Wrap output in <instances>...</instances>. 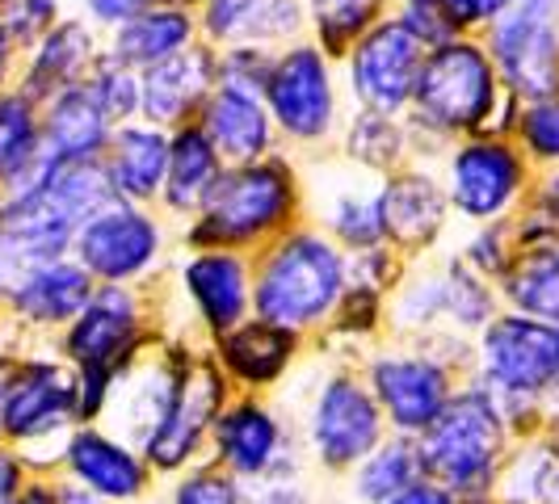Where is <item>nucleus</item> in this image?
Segmentation results:
<instances>
[{"label": "nucleus", "instance_id": "1", "mask_svg": "<svg viewBox=\"0 0 559 504\" xmlns=\"http://www.w3.org/2000/svg\"><path fill=\"white\" fill-rule=\"evenodd\" d=\"M518 101L504 93L492 56L479 34H454L447 43L429 47L420 63L408 131H413V160L429 165L442 160L454 140L501 131L509 135Z\"/></svg>", "mask_w": 559, "mask_h": 504}, {"label": "nucleus", "instance_id": "2", "mask_svg": "<svg viewBox=\"0 0 559 504\" xmlns=\"http://www.w3.org/2000/svg\"><path fill=\"white\" fill-rule=\"evenodd\" d=\"M308 219L304 168L295 156L274 152L249 165H227L190 224H181V249L257 252L282 231Z\"/></svg>", "mask_w": 559, "mask_h": 504}, {"label": "nucleus", "instance_id": "3", "mask_svg": "<svg viewBox=\"0 0 559 504\" xmlns=\"http://www.w3.org/2000/svg\"><path fill=\"white\" fill-rule=\"evenodd\" d=\"M349 286V252L316 224H295L252 252V315L295 336H324Z\"/></svg>", "mask_w": 559, "mask_h": 504}, {"label": "nucleus", "instance_id": "4", "mask_svg": "<svg viewBox=\"0 0 559 504\" xmlns=\"http://www.w3.org/2000/svg\"><path fill=\"white\" fill-rule=\"evenodd\" d=\"M467 379L497 395L513 437H534L559 399L556 324L501 308L472 340Z\"/></svg>", "mask_w": 559, "mask_h": 504}, {"label": "nucleus", "instance_id": "5", "mask_svg": "<svg viewBox=\"0 0 559 504\" xmlns=\"http://www.w3.org/2000/svg\"><path fill=\"white\" fill-rule=\"evenodd\" d=\"M513 429L504 420L497 395L479 387L476 379H463L450 395L442 417L417 437L425 479L442 483L459 501L497 492L501 467L513 449Z\"/></svg>", "mask_w": 559, "mask_h": 504}, {"label": "nucleus", "instance_id": "6", "mask_svg": "<svg viewBox=\"0 0 559 504\" xmlns=\"http://www.w3.org/2000/svg\"><path fill=\"white\" fill-rule=\"evenodd\" d=\"M81 424L76 370L59 353H4L0 358V442L13 446L34 471H51L59 446Z\"/></svg>", "mask_w": 559, "mask_h": 504}, {"label": "nucleus", "instance_id": "7", "mask_svg": "<svg viewBox=\"0 0 559 504\" xmlns=\"http://www.w3.org/2000/svg\"><path fill=\"white\" fill-rule=\"evenodd\" d=\"M383 408L366 387L354 362H333L311 383L299 412V449L311 467L329 476H349L370 449L388 437Z\"/></svg>", "mask_w": 559, "mask_h": 504}, {"label": "nucleus", "instance_id": "8", "mask_svg": "<svg viewBox=\"0 0 559 504\" xmlns=\"http://www.w3.org/2000/svg\"><path fill=\"white\" fill-rule=\"evenodd\" d=\"M261 101L274 118L278 140L308 152V156L320 152L324 143H336L341 127H345L341 68L311 38L286 43L274 51V68H270Z\"/></svg>", "mask_w": 559, "mask_h": 504}, {"label": "nucleus", "instance_id": "9", "mask_svg": "<svg viewBox=\"0 0 559 504\" xmlns=\"http://www.w3.org/2000/svg\"><path fill=\"white\" fill-rule=\"evenodd\" d=\"M165 340L156 324V299L147 286H118V281H97L93 299L84 311L56 336V353L72 365L76 374H106L118 379L127 365Z\"/></svg>", "mask_w": 559, "mask_h": 504}, {"label": "nucleus", "instance_id": "10", "mask_svg": "<svg viewBox=\"0 0 559 504\" xmlns=\"http://www.w3.org/2000/svg\"><path fill=\"white\" fill-rule=\"evenodd\" d=\"M438 172L450 215H459V224L467 227L513 219L534 185V165L526 152L501 131L454 140L438 160Z\"/></svg>", "mask_w": 559, "mask_h": 504}, {"label": "nucleus", "instance_id": "11", "mask_svg": "<svg viewBox=\"0 0 559 504\" xmlns=\"http://www.w3.org/2000/svg\"><path fill=\"white\" fill-rule=\"evenodd\" d=\"M227 399H231V383L224 379L219 362L211 358V345L190 340L165 412L140 442V454L156 471V479L181 476V471H190L194 463L206 458L211 429H215V417L224 412Z\"/></svg>", "mask_w": 559, "mask_h": 504}, {"label": "nucleus", "instance_id": "12", "mask_svg": "<svg viewBox=\"0 0 559 504\" xmlns=\"http://www.w3.org/2000/svg\"><path fill=\"white\" fill-rule=\"evenodd\" d=\"M366 387L374 395V404L383 408V420L392 433L404 437H420L433 420L442 417V408L450 404V395L459 392V383L467 379L463 365H454L450 358L433 353L420 340H388L379 349H370L362 362Z\"/></svg>", "mask_w": 559, "mask_h": 504}, {"label": "nucleus", "instance_id": "13", "mask_svg": "<svg viewBox=\"0 0 559 504\" xmlns=\"http://www.w3.org/2000/svg\"><path fill=\"white\" fill-rule=\"evenodd\" d=\"M173 252V231L156 206L135 202H106L93 211L76 231L72 256L88 269L93 281H118V286H147L160 278Z\"/></svg>", "mask_w": 559, "mask_h": 504}, {"label": "nucleus", "instance_id": "14", "mask_svg": "<svg viewBox=\"0 0 559 504\" xmlns=\"http://www.w3.org/2000/svg\"><path fill=\"white\" fill-rule=\"evenodd\" d=\"M479 38L513 101H543L559 93L556 0H513Z\"/></svg>", "mask_w": 559, "mask_h": 504}, {"label": "nucleus", "instance_id": "15", "mask_svg": "<svg viewBox=\"0 0 559 504\" xmlns=\"http://www.w3.org/2000/svg\"><path fill=\"white\" fill-rule=\"evenodd\" d=\"M425 51L429 47L395 13L374 22L345 56L336 59L349 106L374 113H408Z\"/></svg>", "mask_w": 559, "mask_h": 504}, {"label": "nucleus", "instance_id": "16", "mask_svg": "<svg viewBox=\"0 0 559 504\" xmlns=\"http://www.w3.org/2000/svg\"><path fill=\"white\" fill-rule=\"evenodd\" d=\"M308 224H316L345 252L388 244L383 240V177L354 168L345 156H308L304 160Z\"/></svg>", "mask_w": 559, "mask_h": 504}, {"label": "nucleus", "instance_id": "17", "mask_svg": "<svg viewBox=\"0 0 559 504\" xmlns=\"http://www.w3.org/2000/svg\"><path fill=\"white\" fill-rule=\"evenodd\" d=\"M206 458L215 467H224L227 476H236L240 483L274 476L290 463H308L278 408L265 395L245 392H231L224 412L215 417Z\"/></svg>", "mask_w": 559, "mask_h": 504}, {"label": "nucleus", "instance_id": "18", "mask_svg": "<svg viewBox=\"0 0 559 504\" xmlns=\"http://www.w3.org/2000/svg\"><path fill=\"white\" fill-rule=\"evenodd\" d=\"M177 295L202 345L252 320V252L181 249Z\"/></svg>", "mask_w": 559, "mask_h": 504}, {"label": "nucleus", "instance_id": "19", "mask_svg": "<svg viewBox=\"0 0 559 504\" xmlns=\"http://www.w3.org/2000/svg\"><path fill=\"white\" fill-rule=\"evenodd\" d=\"M59 479L84 488L88 496L106 504H135L152 496L156 471L147 467L135 442L114 433L102 420H81L68 442L59 446Z\"/></svg>", "mask_w": 559, "mask_h": 504}, {"label": "nucleus", "instance_id": "20", "mask_svg": "<svg viewBox=\"0 0 559 504\" xmlns=\"http://www.w3.org/2000/svg\"><path fill=\"white\" fill-rule=\"evenodd\" d=\"M450 231V202L438 165L408 160L383 177V240L404 261H420L442 249Z\"/></svg>", "mask_w": 559, "mask_h": 504}, {"label": "nucleus", "instance_id": "21", "mask_svg": "<svg viewBox=\"0 0 559 504\" xmlns=\"http://www.w3.org/2000/svg\"><path fill=\"white\" fill-rule=\"evenodd\" d=\"M93 290H97V281L88 278V269L81 261L76 256H59L51 265H38V269L9 281L4 311L13 315V324L22 333L59 336L84 311Z\"/></svg>", "mask_w": 559, "mask_h": 504}, {"label": "nucleus", "instance_id": "22", "mask_svg": "<svg viewBox=\"0 0 559 504\" xmlns=\"http://www.w3.org/2000/svg\"><path fill=\"white\" fill-rule=\"evenodd\" d=\"M198 34L219 47H270L308 38L304 0H198Z\"/></svg>", "mask_w": 559, "mask_h": 504}, {"label": "nucleus", "instance_id": "23", "mask_svg": "<svg viewBox=\"0 0 559 504\" xmlns=\"http://www.w3.org/2000/svg\"><path fill=\"white\" fill-rule=\"evenodd\" d=\"M308 340L295 333H286L278 324L265 320H245L231 333L211 340V358L219 362L224 379L231 383V392L245 395H265L282 387V379L295 370V358Z\"/></svg>", "mask_w": 559, "mask_h": 504}, {"label": "nucleus", "instance_id": "24", "mask_svg": "<svg viewBox=\"0 0 559 504\" xmlns=\"http://www.w3.org/2000/svg\"><path fill=\"white\" fill-rule=\"evenodd\" d=\"M102 51H106V34L102 29H93L84 17H59L29 51H22L17 88L43 106L63 88L84 84V76L93 72Z\"/></svg>", "mask_w": 559, "mask_h": 504}, {"label": "nucleus", "instance_id": "25", "mask_svg": "<svg viewBox=\"0 0 559 504\" xmlns=\"http://www.w3.org/2000/svg\"><path fill=\"white\" fill-rule=\"evenodd\" d=\"M211 88H215V47L198 38L181 56L140 72V118L152 127L177 131L194 122Z\"/></svg>", "mask_w": 559, "mask_h": 504}, {"label": "nucleus", "instance_id": "26", "mask_svg": "<svg viewBox=\"0 0 559 504\" xmlns=\"http://www.w3.org/2000/svg\"><path fill=\"white\" fill-rule=\"evenodd\" d=\"M194 122L202 127V135L215 143L224 165H249V160L282 152L274 118H270L265 101L257 93H240V88L215 84Z\"/></svg>", "mask_w": 559, "mask_h": 504}, {"label": "nucleus", "instance_id": "27", "mask_svg": "<svg viewBox=\"0 0 559 504\" xmlns=\"http://www.w3.org/2000/svg\"><path fill=\"white\" fill-rule=\"evenodd\" d=\"M168 143H173V131L152 127L143 118L114 127V140L102 156V168H106V181H110L118 202H135V206H156L160 202Z\"/></svg>", "mask_w": 559, "mask_h": 504}, {"label": "nucleus", "instance_id": "28", "mask_svg": "<svg viewBox=\"0 0 559 504\" xmlns=\"http://www.w3.org/2000/svg\"><path fill=\"white\" fill-rule=\"evenodd\" d=\"M114 140L110 113L97 106L88 84H72L43 101V156L56 165H88L102 160Z\"/></svg>", "mask_w": 559, "mask_h": 504}, {"label": "nucleus", "instance_id": "29", "mask_svg": "<svg viewBox=\"0 0 559 504\" xmlns=\"http://www.w3.org/2000/svg\"><path fill=\"white\" fill-rule=\"evenodd\" d=\"M224 156L215 152V143L202 135L198 122L177 127L173 143H168V168L156 211L165 215L168 224H190L202 211V202L211 197L215 181L224 177Z\"/></svg>", "mask_w": 559, "mask_h": 504}, {"label": "nucleus", "instance_id": "30", "mask_svg": "<svg viewBox=\"0 0 559 504\" xmlns=\"http://www.w3.org/2000/svg\"><path fill=\"white\" fill-rule=\"evenodd\" d=\"M198 38V13L190 4H143L131 22H122L118 29L106 34V56L118 63L147 72L165 59L181 56L186 47H194Z\"/></svg>", "mask_w": 559, "mask_h": 504}, {"label": "nucleus", "instance_id": "31", "mask_svg": "<svg viewBox=\"0 0 559 504\" xmlns=\"http://www.w3.org/2000/svg\"><path fill=\"white\" fill-rule=\"evenodd\" d=\"M336 156H345L354 168L388 177L395 168L413 160V131L404 113H374V110H349L345 127L336 135Z\"/></svg>", "mask_w": 559, "mask_h": 504}, {"label": "nucleus", "instance_id": "32", "mask_svg": "<svg viewBox=\"0 0 559 504\" xmlns=\"http://www.w3.org/2000/svg\"><path fill=\"white\" fill-rule=\"evenodd\" d=\"M501 308L534 315V320H559V240L518 249L513 265L497 281Z\"/></svg>", "mask_w": 559, "mask_h": 504}, {"label": "nucleus", "instance_id": "33", "mask_svg": "<svg viewBox=\"0 0 559 504\" xmlns=\"http://www.w3.org/2000/svg\"><path fill=\"white\" fill-rule=\"evenodd\" d=\"M345 479H349V496L358 504H388L404 488H413L417 479H425L417 437L388 433Z\"/></svg>", "mask_w": 559, "mask_h": 504}, {"label": "nucleus", "instance_id": "34", "mask_svg": "<svg viewBox=\"0 0 559 504\" xmlns=\"http://www.w3.org/2000/svg\"><path fill=\"white\" fill-rule=\"evenodd\" d=\"M501 504H559V454L551 442L534 437H518L497 479Z\"/></svg>", "mask_w": 559, "mask_h": 504}, {"label": "nucleus", "instance_id": "35", "mask_svg": "<svg viewBox=\"0 0 559 504\" xmlns=\"http://www.w3.org/2000/svg\"><path fill=\"white\" fill-rule=\"evenodd\" d=\"M388 13H392V0H304L308 38L333 59L345 56Z\"/></svg>", "mask_w": 559, "mask_h": 504}, {"label": "nucleus", "instance_id": "36", "mask_svg": "<svg viewBox=\"0 0 559 504\" xmlns=\"http://www.w3.org/2000/svg\"><path fill=\"white\" fill-rule=\"evenodd\" d=\"M43 156V106L17 84L0 88V185Z\"/></svg>", "mask_w": 559, "mask_h": 504}, {"label": "nucleus", "instance_id": "37", "mask_svg": "<svg viewBox=\"0 0 559 504\" xmlns=\"http://www.w3.org/2000/svg\"><path fill=\"white\" fill-rule=\"evenodd\" d=\"M509 140L526 152L534 172L559 165V93L543 101H518Z\"/></svg>", "mask_w": 559, "mask_h": 504}, {"label": "nucleus", "instance_id": "38", "mask_svg": "<svg viewBox=\"0 0 559 504\" xmlns=\"http://www.w3.org/2000/svg\"><path fill=\"white\" fill-rule=\"evenodd\" d=\"M513 231H518V249L559 240V165L534 172L531 194L513 215Z\"/></svg>", "mask_w": 559, "mask_h": 504}, {"label": "nucleus", "instance_id": "39", "mask_svg": "<svg viewBox=\"0 0 559 504\" xmlns=\"http://www.w3.org/2000/svg\"><path fill=\"white\" fill-rule=\"evenodd\" d=\"M84 84L97 97V106L110 113L114 127L140 118V72L135 68H127V63H118L114 56L102 51V59L93 63V72L84 76Z\"/></svg>", "mask_w": 559, "mask_h": 504}, {"label": "nucleus", "instance_id": "40", "mask_svg": "<svg viewBox=\"0 0 559 504\" xmlns=\"http://www.w3.org/2000/svg\"><path fill=\"white\" fill-rule=\"evenodd\" d=\"M454 252H459V261H463L467 269H476L479 278H488L492 286H497L504 269L513 265V256H518V231H513V219L467 227L463 244H459Z\"/></svg>", "mask_w": 559, "mask_h": 504}, {"label": "nucleus", "instance_id": "41", "mask_svg": "<svg viewBox=\"0 0 559 504\" xmlns=\"http://www.w3.org/2000/svg\"><path fill=\"white\" fill-rule=\"evenodd\" d=\"M165 504H245V483L215 467L211 458H202L190 471L168 479Z\"/></svg>", "mask_w": 559, "mask_h": 504}, {"label": "nucleus", "instance_id": "42", "mask_svg": "<svg viewBox=\"0 0 559 504\" xmlns=\"http://www.w3.org/2000/svg\"><path fill=\"white\" fill-rule=\"evenodd\" d=\"M63 17V0H0V29L17 51H29Z\"/></svg>", "mask_w": 559, "mask_h": 504}, {"label": "nucleus", "instance_id": "43", "mask_svg": "<svg viewBox=\"0 0 559 504\" xmlns=\"http://www.w3.org/2000/svg\"><path fill=\"white\" fill-rule=\"evenodd\" d=\"M274 68V51L270 47H219L215 51V84L240 88V93H265Z\"/></svg>", "mask_w": 559, "mask_h": 504}, {"label": "nucleus", "instance_id": "44", "mask_svg": "<svg viewBox=\"0 0 559 504\" xmlns=\"http://www.w3.org/2000/svg\"><path fill=\"white\" fill-rule=\"evenodd\" d=\"M245 504H316L308 479H304V463H290L274 476L245 483Z\"/></svg>", "mask_w": 559, "mask_h": 504}, {"label": "nucleus", "instance_id": "45", "mask_svg": "<svg viewBox=\"0 0 559 504\" xmlns=\"http://www.w3.org/2000/svg\"><path fill=\"white\" fill-rule=\"evenodd\" d=\"M454 34H484L513 0H438Z\"/></svg>", "mask_w": 559, "mask_h": 504}, {"label": "nucleus", "instance_id": "46", "mask_svg": "<svg viewBox=\"0 0 559 504\" xmlns=\"http://www.w3.org/2000/svg\"><path fill=\"white\" fill-rule=\"evenodd\" d=\"M143 4H147V0H76L81 17L93 29H102V34H110V29H118L122 22H131Z\"/></svg>", "mask_w": 559, "mask_h": 504}, {"label": "nucleus", "instance_id": "47", "mask_svg": "<svg viewBox=\"0 0 559 504\" xmlns=\"http://www.w3.org/2000/svg\"><path fill=\"white\" fill-rule=\"evenodd\" d=\"M29 476H34V467L13 446L0 442V504H13V496L22 492V483Z\"/></svg>", "mask_w": 559, "mask_h": 504}, {"label": "nucleus", "instance_id": "48", "mask_svg": "<svg viewBox=\"0 0 559 504\" xmlns=\"http://www.w3.org/2000/svg\"><path fill=\"white\" fill-rule=\"evenodd\" d=\"M388 504H459V496L447 492L442 483H433V479H417L413 488H404V492L392 496Z\"/></svg>", "mask_w": 559, "mask_h": 504}, {"label": "nucleus", "instance_id": "49", "mask_svg": "<svg viewBox=\"0 0 559 504\" xmlns=\"http://www.w3.org/2000/svg\"><path fill=\"white\" fill-rule=\"evenodd\" d=\"M13 504H59V479H51L47 471H34L22 483V492L13 496Z\"/></svg>", "mask_w": 559, "mask_h": 504}, {"label": "nucleus", "instance_id": "50", "mask_svg": "<svg viewBox=\"0 0 559 504\" xmlns=\"http://www.w3.org/2000/svg\"><path fill=\"white\" fill-rule=\"evenodd\" d=\"M17 63H22V51L9 43V34L0 29V88H9L13 76H17Z\"/></svg>", "mask_w": 559, "mask_h": 504}, {"label": "nucleus", "instance_id": "51", "mask_svg": "<svg viewBox=\"0 0 559 504\" xmlns=\"http://www.w3.org/2000/svg\"><path fill=\"white\" fill-rule=\"evenodd\" d=\"M59 504H106V501L88 496L84 488H76V483H68V479H59Z\"/></svg>", "mask_w": 559, "mask_h": 504}, {"label": "nucleus", "instance_id": "52", "mask_svg": "<svg viewBox=\"0 0 559 504\" xmlns=\"http://www.w3.org/2000/svg\"><path fill=\"white\" fill-rule=\"evenodd\" d=\"M538 437L543 442H551L556 446V454H559V399L547 408V417H543V429H538Z\"/></svg>", "mask_w": 559, "mask_h": 504}, {"label": "nucleus", "instance_id": "53", "mask_svg": "<svg viewBox=\"0 0 559 504\" xmlns=\"http://www.w3.org/2000/svg\"><path fill=\"white\" fill-rule=\"evenodd\" d=\"M4 290H9V281H4V265H0V308H4Z\"/></svg>", "mask_w": 559, "mask_h": 504}, {"label": "nucleus", "instance_id": "54", "mask_svg": "<svg viewBox=\"0 0 559 504\" xmlns=\"http://www.w3.org/2000/svg\"><path fill=\"white\" fill-rule=\"evenodd\" d=\"M152 4H190V9H194L198 0H152Z\"/></svg>", "mask_w": 559, "mask_h": 504}, {"label": "nucleus", "instance_id": "55", "mask_svg": "<svg viewBox=\"0 0 559 504\" xmlns=\"http://www.w3.org/2000/svg\"><path fill=\"white\" fill-rule=\"evenodd\" d=\"M135 504H165V501H152V496H143V501H135Z\"/></svg>", "mask_w": 559, "mask_h": 504}, {"label": "nucleus", "instance_id": "56", "mask_svg": "<svg viewBox=\"0 0 559 504\" xmlns=\"http://www.w3.org/2000/svg\"><path fill=\"white\" fill-rule=\"evenodd\" d=\"M551 324H556V353H559V320H551Z\"/></svg>", "mask_w": 559, "mask_h": 504}, {"label": "nucleus", "instance_id": "57", "mask_svg": "<svg viewBox=\"0 0 559 504\" xmlns=\"http://www.w3.org/2000/svg\"><path fill=\"white\" fill-rule=\"evenodd\" d=\"M556 17H559V0H556Z\"/></svg>", "mask_w": 559, "mask_h": 504}]
</instances>
